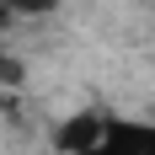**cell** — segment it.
I'll return each mask as SVG.
<instances>
[{
	"label": "cell",
	"instance_id": "obj_1",
	"mask_svg": "<svg viewBox=\"0 0 155 155\" xmlns=\"http://www.w3.org/2000/svg\"><path fill=\"white\" fill-rule=\"evenodd\" d=\"M86 155H155V123H107L102 144Z\"/></svg>",
	"mask_w": 155,
	"mask_h": 155
},
{
	"label": "cell",
	"instance_id": "obj_2",
	"mask_svg": "<svg viewBox=\"0 0 155 155\" xmlns=\"http://www.w3.org/2000/svg\"><path fill=\"white\" fill-rule=\"evenodd\" d=\"M102 128H107V118L80 112V118H70V123H59L54 144H59L64 155H86V150H96V144H102Z\"/></svg>",
	"mask_w": 155,
	"mask_h": 155
},
{
	"label": "cell",
	"instance_id": "obj_3",
	"mask_svg": "<svg viewBox=\"0 0 155 155\" xmlns=\"http://www.w3.org/2000/svg\"><path fill=\"white\" fill-rule=\"evenodd\" d=\"M5 11H21V16H43V11H54L59 0H0Z\"/></svg>",
	"mask_w": 155,
	"mask_h": 155
},
{
	"label": "cell",
	"instance_id": "obj_4",
	"mask_svg": "<svg viewBox=\"0 0 155 155\" xmlns=\"http://www.w3.org/2000/svg\"><path fill=\"white\" fill-rule=\"evenodd\" d=\"M0 80H11V86H16V80H21V64H16V59H0Z\"/></svg>",
	"mask_w": 155,
	"mask_h": 155
}]
</instances>
